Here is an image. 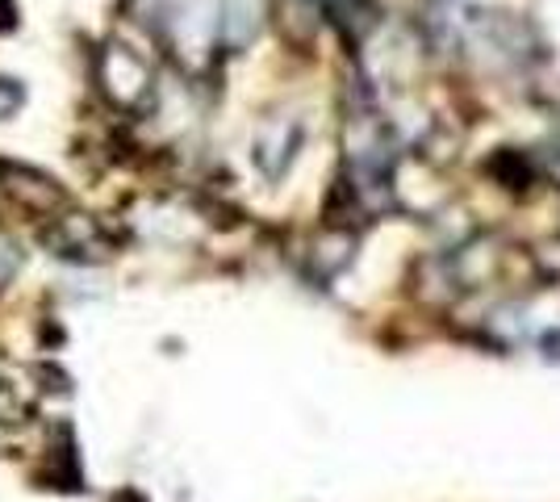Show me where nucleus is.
Wrapping results in <instances>:
<instances>
[{
	"label": "nucleus",
	"instance_id": "obj_1",
	"mask_svg": "<svg viewBox=\"0 0 560 502\" xmlns=\"http://www.w3.org/2000/svg\"><path fill=\"white\" fill-rule=\"evenodd\" d=\"M101 89L117 105H139L147 89H151V75H147V68H142V59L135 50L105 47L101 50Z\"/></svg>",
	"mask_w": 560,
	"mask_h": 502
},
{
	"label": "nucleus",
	"instance_id": "obj_2",
	"mask_svg": "<svg viewBox=\"0 0 560 502\" xmlns=\"http://www.w3.org/2000/svg\"><path fill=\"white\" fill-rule=\"evenodd\" d=\"M277 25L289 43H310L323 25V9L318 0H277Z\"/></svg>",
	"mask_w": 560,
	"mask_h": 502
},
{
	"label": "nucleus",
	"instance_id": "obj_3",
	"mask_svg": "<svg viewBox=\"0 0 560 502\" xmlns=\"http://www.w3.org/2000/svg\"><path fill=\"white\" fill-rule=\"evenodd\" d=\"M18 105H22V89H18L13 80H0V118H4V114H13Z\"/></svg>",
	"mask_w": 560,
	"mask_h": 502
}]
</instances>
